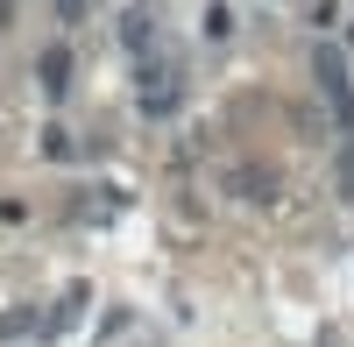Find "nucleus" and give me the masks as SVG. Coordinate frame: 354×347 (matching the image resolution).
<instances>
[{
	"instance_id": "obj_1",
	"label": "nucleus",
	"mask_w": 354,
	"mask_h": 347,
	"mask_svg": "<svg viewBox=\"0 0 354 347\" xmlns=\"http://www.w3.org/2000/svg\"><path fill=\"white\" fill-rule=\"evenodd\" d=\"M312 71H319V85H326V100L340 106V121L354 128V85H347V64H340L333 50H319V57H312Z\"/></svg>"
},
{
	"instance_id": "obj_2",
	"label": "nucleus",
	"mask_w": 354,
	"mask_h": 347,
	"mask_svg": "<svg viewBox=\"0 0 354 347\" xmlns=\"http://www.w3.org/2000/svg\"><path fill=\"white\" fill-rule=\"evenodd\" d=\"M64 71H71V57H64V50H50V57H43V85H50V93H64V85H71Z\"/></svg>"
},
{
	"instance_id": "obj_3",
	"label": "nucleus",
	"mask_w": 354,
	"mask_h": 347,
	"mask_svg": "<svg viewBox=\"0 0 354 347\" xmlns=\"http://www.w3.org/2000/svg\"><path fill=\"white\" fill-rule=\"evenodd\" d=\"M234 185H241V198H270V191H277V178H262V170H241Z\"/></svg>"
},
{
	"instance_id": "obj_4",
	"label": "nucleus",
	"mask_w": 354,
	"mask_h": 347,
	"mask_svg": "<svg viewBox=\"0 0 354 347\" xmlns=\"http://www.w3.org/2000/svg\"><path fill=\"white\" fill-rule=\"evenodd\" d=\"M340 198H354V142L340 149Z\"/></svg>"
}]
</instances>
